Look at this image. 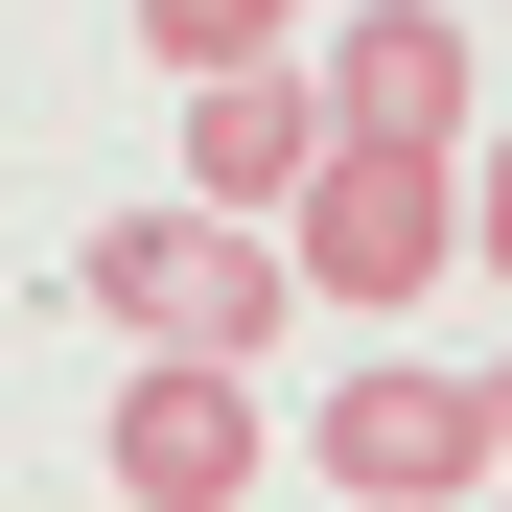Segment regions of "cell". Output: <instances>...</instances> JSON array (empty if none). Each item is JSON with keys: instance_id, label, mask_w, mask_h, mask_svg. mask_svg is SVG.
<instances>
[{"instance_id": "cell-3", "label": "cell", "mask_w": 512, "mask_h": 512, "mask_svg": "<svg viewBox=\"0 0 512 512\" xmlns=\"http://www.w3.org/2000/svg\"><path fill=\"white\" fill-rule=\"evenodd\" d=\"M280 256H303V303H419L466 256V163H373V140H326V187L280 210Z\"/></svg>"}, {"instance_id": "cell-2", "label": "cell", "mask_w": 512, "mask_h": 512, "mask_svg": "<svg viewBox=\"0 0 512 512\" xmlns=\"http://www.w3.org/2000/svg\"><path fill=\"white\" fill-rule=\"evenodd\" d=\"M256 466H280V419H256V373H210V350H140L94 396V489L117 512H256Z\"/></svg>"}, {"instance_id": "cell-5", "label": "cell", "mask_w": 512, "mask_h": 512, "mask_svg": "<svg viewBox=\"0 0 512 512\" xmlns=\"http://www.w3.org/2000/svg\"><path fill=\"white\" fill-rule=\"evenodd\" d=\"M303 70H326V140H373V163H466V117H489V70H466L443 0H373V24H326Z\"/></svg>"}, {"instance_id": "cell-4", "label": "cell", "mask_w": 512, "mask_h": 512, "mask_svg": "<svg viewBox=\"0 0 512 512\" xmlns=\"http://www.w3.org/2000/svg\"><path fill=\"white\" fill-rule=\"evenodd\" d=\"M303 466L373 489V512H466L489 489V373H350V396H303Z\"/></svg>"}, {"instance_id": "cell-9", "label": "cell", "mask_w": 512, "mask_h": 512, "mask_svg": "<svg viewBox=\"0 0 512 512\" xmlns=\"http://www.w3.org/2000/svg\"><path fill=\"white\" fill-rule=\"evenodd\" d=\"M466 512H512V373H489V489H466Z\"/></svg>"}, {"instance_id": "cell-7", "label": "cell", "mask_w": 512, "mask_h": 512, "mask_svg": "<svg viewBox=\"0 0 512 512\" xmlns=\"http://www.w3.org/2000/svg\"><path fill=\"white\" fill-rule=\"evenodd\" d=\"M140 47L187 94H233V70H303V0H140Z\"/></svg>"}, {"instance_id": "cell-8", "label": "cell", "mask_w": 512, "mask_h": 512, "mask_svg": "<svg viewBox=\"0 0 512 512\" xmlns=\"http://www.w3.org/2000/svg\"><path fill=\"white\" fill-rule=\"evenodd\" d=\"M466 256L512 280V140H466Z\"/></svg>"}, {"instance_id": "cell-6", "label": "cell", "mask_w": 512, "mask_h": 512, "mask_svg": "<svg viewBox=\"0 0 512 512\" xmlns=\"http://www.w3.org/2000/svg\"><path fill=\"white\" fill-rule=\"evenodd\" d=\"M303 187H326V70H233V94H187V210L280 233Z\"/></svg>"}, {"instance_id": "cell-1", "label": "cell", "mask_w": 512, "mask_h": 512, "mask_svg": "<svg viewBox=\"0 0 512 512\" xmlns=\"http://www.w3.org/2000/svg\"><path fill=\"white\" fill-rule=\"evenodd\" d=\"M70 303H94L117 350H210V373H256V350L303 326V256L233 233V210H94V233H70Z\"/></svg>"}]
</instances>
